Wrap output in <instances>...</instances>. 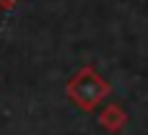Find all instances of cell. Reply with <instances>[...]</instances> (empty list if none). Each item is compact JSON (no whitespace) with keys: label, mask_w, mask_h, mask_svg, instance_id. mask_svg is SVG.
Here are the masks:
<instances>
[{"label":"cell","mask_w":148,"mask_h":135,"mask_svg":"<svg viewBox=\"0 0 148 135\" xmlns=\"http://www.w3.org/2000/svg\"><path fill=\"white\" fill-rule=\"evenodd\" d=\"M65 91H68V99H70L78 109L91 112V109H96V107L112 94V86H109V81L101 78L91 65H86V68H81V70L68 81Z\"/></svg>","instance_id":"1"},{"label":"cell","mask_w":148,"mask_h":135,"mask_svg":"<svg viewBox=\"0 0 148 135\" xmlns=\"http://www.w3.org/2000/svg\"><path fill=\"white\" fill-rule=\"evenodd\" d=\"M99 125L107 130V133H120L125 125H127V114L120 104H109L104 107V112L99 114Z\"/></svg>","instance_id":"2"},{"label":"cell","mask_w":148,"mask_h":135,"mask_svg":"<svg viewBox=\"0 0 148 135\" xmlns=\"http://www.w3.org/2000/svg\"><path fill=\"white\" fill-rule=\"evenodd\" d=\"M16 3H18V0H0V10H10Z\"/></svg>","instance_id":"3"}]
</instances>
